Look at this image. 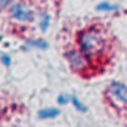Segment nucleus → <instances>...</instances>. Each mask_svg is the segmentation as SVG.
<instances>
[{"label":"nucleus","instance_id":"nucleus-1","mask_svg":"<svg viewBox=\"0 0 127 127\" xmlns=\"http://www.w3.org/2000/svg\"><path fill=\"white\" fill-rule=\"evenodd\" d=\"M77 44H78V49L90 59V58L99 56L103 52L106 41L100 30L90 27V28H84L83 31L78 32Z\"/></svg>","mask_w":127,"mask_h":127},{"label":"nucleus","instance_id":"nucleus-2","mask_svg":"<svg viewBox=\"0 0 127 127\" xmlns=\"http://www.w3.org/2000/svg\"><path fill=\"white\" fill-rule=\"evenodd\" d=\"M9 15L13 21H18V22H31L37 16V13L22 0L12 1V4L9 6Z\"/></svg>","mask_w":127,"mask_h":127},{"label":"nucleus","instance_id":"nucleus-3","mask_svg":"<svg viewBox=\"0 0 127 127\" xmlns=\"http://www.w3.org/2000/svg\"><path fill=\"white\" fill-rule=\"evenodd\" d=\"M64 56H65L68 65L71 66V69L75 71V72H83V71H86L89 68V58L78 47L77 49L75 47L66 49L65 53H64Z\"/></svg>","mask_w":127,"mask_h":127},{"label":"nucleus","instance_id":"nucleus-4","mask_svg":"<svg viewBox=\"0 0 127 127\" xmlns=\"http://www.w3.org/2000/svg\"><path fill=\"white\" fill-rule=\"evenodd\" d=\"M106 93L109 96V99L120 105V106H126L127 105V84L126 83H121V81H112L108 89H106Z\"/></svg>","mask_w":127,"mask_h":127},{"label":"nucleus","instance_id":"nucleus-5","mask_svg":"<svg viewBox=\"0 0 127 127\" xmlns=\"http://www.w3.org/2000/svg\"><path fill=\"white\" fill-rule=\"evenodd\" d=\"M38 118L40 120H52V118H56L61 115V109L59 108H43L38 111Z\"/></svg>","mask_w":127,"mask_h":127},{"label":"nucleus","instance_id":"nucleus-6","mask_svg":"<svg viewBox=\"0 0 127 127\" xmlns=\"http://www.w3.org/2000/svg\"><path fill=\"white\" fill-rule=\"evenodd\" d=\"M37 21H38V28L40 31H47L49 25H50V15L46 10H40L37 12Z\"/></svg>","mask_w":127,"mask_h":127},{"label":"nucleus","instance_id":"nucleus-7","mask_svg":"<svg viewBox=\"0 0 127 127\" xmlns=\"http://www.w3.org/2000/svg\"><path fill=\"white\" fill-rule=\"evenodd\" d=\"M27 46L28 47H34V49H47L49 47L47 41L43 40V38H30L27 41Z\"/></svg>","mask_w":127,"mask_h":127},{"label":"nucleus","instance_id":"nucleus-8","mask_svg":"<svg viewBox=\"0 0 127 127\" xmlns=\"http://www.w3.org/2000/svg\"><path fill=\"white\" fill-rule=\"evenodd\" d=\"M117 9H118V4H112L109 1H100L99 4H96V10L99 12H112Z\"/></svg>","mask_w":127,"mask_h":127},{"label":"nucleus","instance_id":"nucleus-9","mask_svg":"<svg viewBox=\"0 0 127 127\" xmlns=\"http://www.w3.org/2000/svg\"><path fill=\"white\" fill-rule=\"evenodd\" d=\"M71 103L74 105V108H75L78 112H86V111H87V106H86L75 95H71Z\"/></svg>","mask_w":127,"mask_h":127},{"label":"nucleus","instance_id":"nucleus-10","mask_svg":"<svg viewBox=\"0 0 127 127\" xmlns=\"http://www.w3.org/2000/svg\"><path fill=\"white\" fill-rule=\"evenodd\" d=\"M71 102V96L66 95V93H61V95L58 96V103L59 105H66V103H69Z\"/></svg>","mask_w":127,"mask_h":127},{"label":"nucleus","instance_id":"nucleus-11","mask_svg":"<svg viewBox=\"0 0 127 127\" xmlns=\"http://www.w3.org/2000/svg\"><path fill=\"white\" fill-rule=\"evenodd\" d=\"M1 62L4 64L6 66H10V64H12V58H10V55H7V53L1 55Z\"/></svg>","mask_w":127,"mask_h":127},{"label":"nucleus","instance_id":"nucleus-12","mask_svg":"<svg viewBox=\"0 0 127 127\" xmlns=\"http://www.w3.org/2000/svg\"><path fill=\"white\" fill-rule=\"evenodd\" d=\"M12 1H13V0H0V10L7 9V7L12 4Z\"/></svg>","mask_w":127,"mask_h":127},{"label":"nucleus","instance_id":"nucleus-13","mask_svg":"<svg viewBox=\"0 0 127 127\" xmlns=\"http://www.w3.org/2000/svg\"><path fill=\"white\" fill-rule=\"evenodd\" d=\"M0 112H1V106H0Z\"/></svg>","mask_w":127,"mask_h":127}]
</instances>
